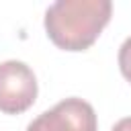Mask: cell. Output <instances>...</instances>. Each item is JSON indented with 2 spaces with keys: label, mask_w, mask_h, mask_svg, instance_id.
Wrapping results in <instances>:
<instances>
[{
  "label": "cell",
  "mask_w": 131,
  "mask_h": 131,
  "mask_svg": "<svg viewBox=\"0 0 131 131\" xmlns=\"http://www.w3.org/2000/svg\"><path fill=\"white\" fill-rule=\"evenodd\" d=\"M111 14V0H57L45 12V31L55 47L84 51L98 39Z\"/></svg>",
  "instance_id": "1"
},
{
  "label": "cell",
  "mask_w": 131,
  "mask_h": 131,
  "mask_svg": "<svg viewBox=\"0 0 131 131\" xmlns=\"http://www.w3.org/2000/svg\"><path fill=\"white\" fill-rule=\"evenodd\" d=\"M37 98V78L25 61L8 59L0 63V111L18 115L33 106Z\"/></svg>",
  "instance_id": "2"
},
{
  "label": "cell",
  "mask_w": 131,
  "mask_h": 131,
  "mask_svg": "<svg viewBox=\"0 0 131 131\" xmlns=\"http://www.w3.org/2000/svg\"><path fill=\"white\" fill-rule=\"evenodd\" d=\"M27 131H96V113L82 98H66L33 119Z\"/></svg>",
  "instance_id": "3"
},
{
  "label": "cell",
  "mask_w": 131,
  "mask_h": 131,
  "mask_svg": "<svg viewBox=\"0 0 131 131\" xmlns=\"http://www.w3.org/2000/svg\"><path fill=\"white\" fill-rule=\"evenodd\" d=\"M119 68L127 82H131V37H127L119 49Z\"/></svg>",
  "instance_id": "4"
},
{
  "label": "cell",
  "mask_w": 131,
  "mask_h": 131,
  "mask_svg": "<svg viewBox=\"0 0 131 131\" xmlns=\"http://www.w3.org/2000/svg\"><path fill=\"white\" fill-rule=\"evenodd\" d=\"M111 131H131V117H125V119L117 121Z\"/></svg>",
  "instance_id": "5"
}]
</instances>
